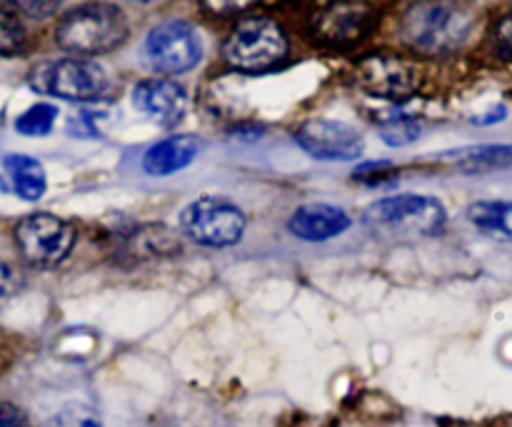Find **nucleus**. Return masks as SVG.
<instances>
[{"label":"nucleus","mask_w":512,"mask_h":427,"mask_svg":"<svg viewBox=\"0 0 512 427\" xmlns=\"http://www.w3.org/2000/svg\"><path fill=\"white\" fill-rule=\"evenodd\" d=\"M445 215L443 203L430 195H390L370 205L363 215V225L380 240L390 243H415V240L433 238L443 230Z\"/></svg>","instance_id":"f257e3e1"},{"label":"nucleus","mask_w":512,"mask_h":427,"mask_svg":"<svg viewBox=\"0 0 512 427\" xmlns=\"http://www.w3.org/2000/svg\"><path fill=\"white\" fill-rule=\"evenodd\" d=\"M473 18L450 0H418L410 5L400 23L403 40L425 55H448L468 40Z\"/></svg>","instance_id":"f03ea898"},{"label":"nucleus","mask_w":512,"mask_h":427,"mask_svg":"<svg viewBox=\"0 0 512 427\" xmlns=\"http://www.w3.org/2000/svg\"><path fill=\"white\" fill-rule=\"evenodd\" d=\"M128 38V20L123 10L110 3H85L60 18L55 43L78 58L100 55L118 48Z\"/></svg>","instance_id":"7ed1b4c3"},{"label":"nucleus","mask_w":512,"mask_h":427,"mask_svg":"<svg viewBox=\"0 0 512 427\" xmlns=\"http://www.w3.org/2000/svg\"><path fill=\"white\" fill-rule=\"evenodd\" d=\"M380 18V0H313L308 8V33L315 43L348 48L360 43Z\"/></svg>","instance_id":"20e7f679"},{"label":"nucleus","mask_w":512,"mask_h":427,"mask_svg":"<svg viewBox=\"0 0 512 427\" xmlns=\"http://www.w3.org/2000/svg\"><path fill=\"white\" fill-rule=\"evenodd\" d=\"M288 55V35L273 18H248L233 28L223 48L230 68L243 73H258L283 63Z\"/></svg>","instance_id":"39448f33"},{"label":"nucleus","mask_w":512,"mask_h":427,"mask_svg":"<svg viewBox=\"0 0 512 427\" xmlns=\"http://www.w3.org/2000/svg\"><path fill=\"white\" fill-rule=\"evenodd\" d=\"M30 88L50 98L88 103L108 90V75L98 63L85 58H60L30 70Z\"/></svg>","instance_id":"423d86ee"},{"label":"nucleus","mask_w":512,"mask_h":427,"mask_svg":"<svg viewBox=\"0 0 512 427\" xmlns=\"http://www.w3.org/2000/svg\"><path fill=\"white\" fill-rule=\"evenodd\" d=\"M185 235L203 248H230L238 243L245 233V213L228 198L208 195L180 215Z\"/></svg>","instance_id":"0eeeda50"},{"label":"nucleus","mask_w":512,"mask_h":427,"mask_svg":"<svg viewBox=\"0 0 512 427\" xmlns=\"http://www.w3.org/2000/svg\"><path fill=\"white\" fill-rule=\"evenodd\" d=\"M15 240H18L20 253L30 265L55 268L73 250L75 228L58 215L35 213L20 220L18 228H15Z\"/></svg>","instance_id":"6e6552de"},{"label":"nucleus","mask_w":512,"mask_h":427,"mask_svg":"<svg viewBox=\"0 0 512 427\" xmlns=\"http://www.w3.org/2000/svg\"><path fill=\"white\" fill-rule=\"evenodd\" d=\"M145 58L150 68L165 75L193 70L203 58V43L195 28L183 20H165L155 25L145 38Z\"/></svg>","instance_id":"1a4fd4ad"},{"label":"nucleus","mask_w":512,"mask_h":427,"mask_svg":"<svg viewBox=\"0 0 512 427\" xmlns=\"http://www.w3.org/2000/svg\"><path fill=\"white\" fill-rule=\"evenodd\" d=\"M295 143L313 155L315 160L325 163H345V160H358L363 155V135L348 123L328 118H315L300 125L295 130Z\"/></svg>","instance_id":"9d476101"},{"label":"nucleus","mask_w":512,"mask_h":427,"mask_svg":"<svg viewBox=\"0 0 512 427\" xmlns=\"http://www.w3.org/2000/svg\"><path fill=\"white\" fill-rule=\"evenodd\" d=\"M358 83L375 98L400 103L418 90V70L398 55H370L358 65Z\"/></svg>","instance_id":"9b49d317"},{"label":"nucleus","mask_w":512,"mask_h":427,"mask_svg":"<svg viewBox=\"0 0 512 427\" xmlns=\"http://www.w3.org/2000/svg\"><path fill=\"white\" fill-rule=\"evenodd\" d=\"M133 105L160 128H173L188 113V95H185L183 85L173 83V80H143L133 88Z\"/></svg>","instance_id":"f8f14e48"},{"label":"nucleus","mask_w":512,"mask_h":427,"mask_svg":"<svg viewBox=\"0 0 512 427\" xmlns=\"http://www.w3.org/2000/svg\"><path fill=\"white\" fill-rule=\"evenodd\" d=\"M350 215L343 208L330 203H308L300 205L288 220V230L305 243H325L338 238L350 228Z\"/></svg>","instance_id":"ddd939ff"},{"label":"nucleus","mask_w":512,"mask_h":427,"mask_svg":"<svg viewBox=\"0 0 512 427\" xmlns=\"http://www.w3.org/2000/svg\"><path fill=\"white\" fill-rule=\"evenodd\" d=\"M198 150L200 143L195 135H170V138L158 140V143L145 150L143 170L153 178L180 173V170L193 163Z\"/></svg>","instance_id":"4468645a"},{"label":"nucleus","mask_w":512,"mask_h":427,"mask_svg":"<svg viewBox=\"0 0 512 427\" xmlns=\"http://www.w3.org/2000/svg\"><path fill=\"white\" fill-rule=\"evenodd\" d=\"M440 158L460 173H490L512 168V145H473L443 153Z\"/></svg>","instance_id":"2eb2a0df"},{"label":"nucleus","mask_w":512,"mask_h":427,"mask_svg":"<svg viewBox=\"0 0 512 427\" xmlns=\"http://www.w3.org/2000/svg\"><path fill=\"white\" fill-rule=\"evenodd\" d=\"M3 168L8 173L10 185H13V193L20 200L35 203V200L43 198L48 178H45V170L38 160L30 158V155H8Z\"/></svg>","instance_id":"dca6fc26"},{"label":"nucleus","mask_w":512,"mask_h":427,"mask_svg":"<svg viewBox=\"0 0 512 427\" xmlns=\"http://www.w3.org/2000/svg\"><path fill=\"white\" fill-rule=\"evenodd\" d=\"M468 220L483 233L512 240V203L508 200H480L468 208Z\"/></svg>","instance_id":"f3484780"},{"label":"nucleus","mask_w":512,"mask_h":427,"mask_svg":"<svg viewBox=\"0 0 512 427\" xmlns=\"http://www.w3.org/2000/svg\"><path fill=\"white\" fill-rule=\"evenodd\" d=\"M55 120H58V108L50 103H35L25 110L23 115H18L15 120V130L20 135H30V138H40V135H48L53 130Z\"/></svg>","instance_id":"a211bd4d"},{"label":"nucleus","mask_w":512,"mask_h":427,"mask_svg":"<svg viewBox=\"0 0 512 427\" xmlns=\"http://www.w3.org/2000/svg\"><path fill=\"white\" fill-rule=\"evenodd\" d=\"M378 133L385 145H390V148H403V145L415 143L420 138V133H423V128L410 115H390L388 120H383L378 125Z\"/></svg>","instance_id":"6ab92c4d"},{"label":"nucleus","mask_w":512,"mask_h":427,"mask_svg":"<svg viewBox=\"0 0 512 427\" xmlns=\"http://www.w3.org/2000/svg\"><path fill=\"white\" fill-rule=\"evenodd\" d=\"M25 45V28L18 13L0 0V53H18Z\"/></svg>","instance_id":"aec40b11"},{"label":"nucleus","mask_w":512,"mask_h":427,"mask_svg":"<svg viewBox=\"0 0 512 427\" xmlns=\"http://www.w3.org/2000/svg\"><path fill=\"white\" fill-rule=\"evenodd\" d=\"M50 427H103V420L90 405L70 403L53 415Z\"/></svg>","instance_id":"412c9836"},{"label":"nucleus","mask_w":512,"mask_h":427,"mask_svg":"<svg viewBox=\"0 0 512 427\" xmlns=\"http://www.w3.org/2000/svg\"><path fill=\"white\" fill-rule=\"evenodd\" d=\"M353 178L358 183L368 185V188H380V185H390L398 178V168L393 163H385V160H380V163H360L355 168Z\"/></svg>","instance_id":"4be33fe9"},{"label":"nucleus","mask_w":512,"mask_h":427,"mask_svg":"<svg viewBox=\"0 0 512 427\" xmlns=\"http://www.w3.org/2000/svg\"><path fill=\"white\" fill-rule=\"evenodd\" d=\"M493 43H495V50H498L500 58L512 63V10L510 13H505L503 18L495 23Z\"/></svg>","instance_id":"5701e85b"},{"label":"nucleus","mask_w":512,"mask_h":427,"mask_svg":"<svg viewBox=\"0 0 512 427\" xmlns=\"http://www.w3.org/2000/svg\"><path fill=\"white\" fill-rule=\"evenodd\" d=\"M8 3L30 18H48L63 5V0H8Z\"/></svg>","instance_id":"b1692460"},{"label":"nucleus","mask_w":512,"mask_h":427,"mask_svg":"<svg viewBox=\"0 0 512 427\" xmlns=\"http://www.w3.org/2000/svg\"><path fill=\"white\" fill-rule=\"evenodd\" d=\"M258 0H203L205 8L215 15H238L243 10L253 8Z\"/></svg>","instance_id":"393cba45"},{"label":"nucleus","mask_w":512,"mask_h":427,"mask_svg":"<svg viewBox=\"0 0 512 427\" xmlns=\"http://www.w3.org/2000/svg\"><path fill=\"white\" fill-rule=\"evenodd\" d=\"M0 427H30V423L23 410L10 403H0Z\"/></svg>","instance_id":"a878e982"},{"label":"nucleus","mask_w":512,"mask_h":427,"mask_svg":"<svg viewBox=\"0 0 512 427\" xmlns=\"http://www.w3.org/2000/svg\"><path fill=\"white\" fill-rule=\"evenodd\" d=\"M133 3H153V0H133Z\"/></svg>","instance_id":"bb28decb"}]
</instances>
